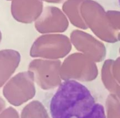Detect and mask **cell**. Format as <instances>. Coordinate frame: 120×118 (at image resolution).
<instances>
[{
    "instance_id": "cell-1",
    "label": "cell",
    "mask_w": 120,
    "mask_h": 118,
    "mask_svg": "<svg viewBox=\"0 0 120 118\" xmlns=\"http://www.w3.org/2000/svg\"><path fill=\"white\" fill-rule=\"evenodd\" d=\"M52 118H106L104 106L83 84L73 80L63 81L49 105Z\"/></svg>"
},
{
    "instance_id": "cell-2",
    "label": "cell",
    "mask_w": 120,
    "mask_h": 118,
    "mask_svg": "<svg viewBox=\"0 0 120 118\" xmlns=\"http://www.w3.org/2000/svg\"><path fill=\"white\" fill-rule=\"evenodd\" d=\"M118 2H119V4H120V0H118Z\"/></svg>"
}]
</instances>
